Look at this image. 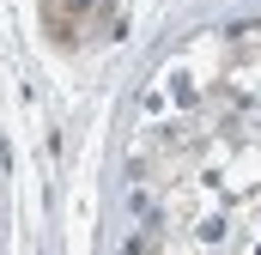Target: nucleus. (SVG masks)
Returning <instances> with one entry per match:
<instances>
[{
  "instance_id": "obj_1",
  "label": "nucleus",
  "mask_w": 261,
  "mask_h": 255,
  "mask_svg": "<svg viewBox=\"0 0 261 255\" xmlns=\"http://www.w3.org/2000/svg\"><path fill=\"white\" fill-rule=\"evenodd\" d=\"M97 24H110V0H43V31H49V43H61L73 49L85 31H97Z\"/></svg>"
}]
</instances>
